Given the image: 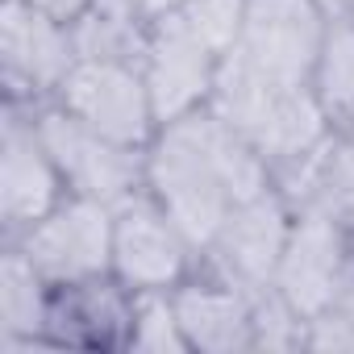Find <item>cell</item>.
Segmentation results:
<instances>
[{
	"instance_id": "6da1fadb",
	"label": "cell",
	"mask_w": 354,
	"mask_h": 354,
	"mask_svg": "<svg viewBox=\"0 0 354 354\" xmlns=\"http://www.w3.org/2000/svg\"><path fill=\"white\" fill-rule=\"evenodd\" d=\"M267 171V158L205 104L162 125L146 158V184L158 209L184 230V238L209 250L230 209L271 188Z\"/></svg>"
},
{
	"instance_id": "7a4b0ae2",
	"label": "cell",
	"mask_w": 354,
	"mask_h": 354,
	"mask_svg": "<svg viewBox=\"0 0 354 354\" xmlns=\"http://www.w3.org/2000/svg\"><path fill=\"white\" fill-rule=\"evenodd\" d=\"M329 17L317 0H246L242 34L230 46L254 75L279 88H313Z\"/></svg>"
},
{
	"instance_id": "3957f363",
	"label": "cell",
	"mask_w": 354,
	"mask_h": 354,
	"mask_svg": "<svg viewBox=\"0 0 354 354\" xmlns=\"http://www.w3.org/2000/svg\"><path fill=\"white\" fill-rule=\"evenodd\" d=\"M59 92H63V109L80 117L88 129L133 150L150 142L158 113H154L142 67L109 63V59H75Z\"/></svg>"
},
{
	"instance_id": "277c9868",
	"label": "cell",
	"mask_w": 354,
	"mask_h": 354,
	"mask_svg": "<svg viewBox=\"0 0 354 354\" xmlns=\"http://www.w3.org/2000/svg\"><path fill=\"white\" fill-rule=\"evenodd\" d=\"M350 254H346V225L325 213V209H300L292 221L279 271H275V292L288 300V308L308 325L333 300L342 296V283L350 275Z\"/></svg>"
},
{
	"instance_id": "5b68a950",
	"label": "cell",
	"mask_w": 354,
	"mask_h": 354,
	"mask_svg": "<svg viewBox=\"0 0 354 354\" xmlns=\"http://www.w3.org/2000/svg\"><path fill=\"white\" fill-rule=\"evenodd\" d=\"M217 59L221 55L188 26V17L180 9L150 21L142 75H146L150 100H154V113L162 125L209 104L213 80H217Z\"/></svg>"
},
{
	"instance_id": "8992f818",
	"label": "cell",
	"mask_w": 354,
	"mask_h": 354,
	"mask_svg": "<svg viewBox=\"0 0 354 354\" xmlns=\"http://www.w3.org/2000/svg\"><path fill=\"white\" fill-rule=\"evenodd\" d=\"M30 263L55 283H92L113 271V205L75 196L71 205H55L38 225L26 230Z\"/></svg>"
},
{
	"instance_id": "52a82bcc",
	"label": "cell",
	"mask_w": 354,
	"mask_h": 354,
	"mask_svg": "<svg viewBox=\"0 0 354 354\" xmlns=\"http://www.w3.org/2000/svg\"><path fill=\"white\" fill-rule=\"evenodd\" d=\"M38 133H42L59 175L75 188V196H88V201L117 209L133 196L138 180H146V162H138L133 146H121V142L88 129L67 109L46 113L38 121Z\"/></svg>"
},
{
	"instance_id": "ba28073f",
	"label": "cell",
	"mask_w": 354,
	"mask_h": 354,
	"mask_svg": "<svg viewBox=\"0 0 354 354\" xmlns=\"http://www.w3.org/2000/svg\"><path fill=\"white\" fill-rule=\"evenodd\" d=\"M188 250H196L158 201L129 196L113 209V271L133 292H167L184 279Z\"/></svg>"
},
{
	"instance_id": "9c48e42d",
	"label": "cell",
	"mask_w": 354,
	"mask_h": 354,
	"mask_svg": "<svg viewBox=\"0 0 354 354\" xmlns=\"http://www.w3.org/2000/svg\"><path fill=\"white\" fill-rule=\"evenodd\" d=\"M288 234H292V213H288L283 196H275L267 188L230 209V217L217 230V238L209 242V250L225 279H234L246 292H267L275 283Z\"/></svg>"
},
{
	"instance_id": "30bf717a",
	"label": "cell",
	"mask_w": 354,
	"mask_h": 354,
	"mask_svg": "<svg viewBox=\"0 0 354 354\" xmlns=\"http://www.w3.org/2000/svg\"><path fill=\"white\" fill-rule=\"evenodd\" d=\"M0 55H5L9 80L34 92L63 88L67 71L80 59L67 21L42 13L30 0H5V9H0Z\"/></svg>"
},
{
	"instance_id": "8fae6325",
	"label": "cell",
	"mask_w": 354,
	"mask_h": 354,
	"mask_svg": "<svg viewBox=\"0 0 354 354\" xmlns=\"http://www.w3.org/2000/svg\"><path fill=\"white\" fill-rule=\"evenodd\" d=\"M59 184H63V175L38 125L9 121L5 146H0V209H5V221L13 230L38 225L59 205Z\"/></svg>"
},
{
	"instance_id": "7c38bea8",
	"label": "cell",
	"mask_w": 354,
	"mask_h": 354,
	"mask_svg": "<svg viewBox=\"0 0 354 354\" xmlns=\"http://www.w3.org/2000/svg\"><path fill=\"white\" fill-rule=\"evenodd\" d=\"M184 337L192 350L234 354L254 350V292L238 288L234 279H201L175 292Z\"/></svg>"
},
{
	"instance_id": "4fadbf2b",
	"label": "cell",
	"mask_w": 354,
	"mask_h": 354,
	"mask_svg": "<svg viewBox=\"0 0 354 354\" xmlns=\"http://www.w3.org/2000/svg\"><path fill=\"white\" fill-rule=\"evenodd\" d=\"M146 13L133 0H92L75 17L71 42L80 59H109V63H133L142 67L150 26L142 21Z\"/></svg>"
},
{
	"instance_id": "5bb4252c",
	"label": "cell",
	"mask_w": 354,
	"mask_h": 354,
	"mask_svg": "<svg viewBox=\"0 0 354 354\" xmlns=\"http://www.w3.org/2000/svg\"><path fill=\"white\" fill-rule=\"evenodd\" d=\"M296 171V184L304 188V209H325L342 225H354V138L325 142Z\"/></svg>"
},
{
	"instance_id": "9a60e30c",
	"label": "cell",
	"mask_w": 354,
	"mask_h": 354,
	"mask_svg": "<svg viewBox=\"0 0 354 354\" xmlns=\"http://www.w3.org/2000/svg\"><path fill=\"white\" fill-rule=\"evenodd\" d=\"M46 275L30 263V254H9L0 271V317H5V337H38L46 321Z\"/></svg>"
},
{
	"instance_id": "2e32d148",
	"label": "cell",
	"mask_w": 354,
	"mask_h": 354,
	"mask_svg": "<svg viewBox=\"0 0 354 354\" xmlns=\"http://www.w3.org/2000/svg\"><path fill=\"white\" fill-rule=\"evenodd\" d=\"M313 92L329 117H354V21H329Z\"/></svg>"
},
{
	"instance_id": "e0dca14e",
	"label": "cell",
	"mask_w": 354,
	"mask_h": 354,
	"mask_svg": "<svg viewBox=\"0 0 354 354\" xmlns=\"http://www.w3.org/2000/svg\"><path fill=\"white\" fill-rule=\"evenodd\" d=\"M129 346L138 350H154V354H180L192 350L180 325V313H175V296L167 292H142L129 308Z\"/></svg>"
},
{
	"instance_id": "ac0fdd59",
	"label": "cell",
	"mask_w": 354,
	"mask_h": 354,
	"mask_svg": "<svg viewBox=\"0 0 354 354\" xmlns=\"http://www.w3.org/2000/svg\"><path fill=\"white\" fill-rule=\"evenodd\" d=\"M180 13L217 55H225L242 34L246 0H180Z\"/></svg>"
},
{
	"instance_id": "d6986e66",
	"label": "cell",
	"mask_w": 354,
	"mask_h": 354,
	"mask_svg": "<svg viewBox=\"0 0 354 354\" xmlns=\"http://www.w3.org/2000/svg\"><path fill=\"white\" fill-rule=\"evenodd\" d=\"M30 5H38L42 13H50V17H59V21H75L92 0H30Z\"/></svg>"
},
{
	"instance_id": "ffe728a7",
	"label": "cell",
	"mask_w": 354,
	"mask_h": 354,
	"mask_svg": "<svg viewBox=\"0 0 354 354\" xmlns=\"http://www.w3.org/2000/svg\"><path fill=\"white\" fill-rule=\"evenodd\" d=\"M329 21H354V0H317Z\"/></svg>"
},
{
	"instance_id": "44dd1931",
	"label": "cell",
	"mask_w": 354,
	"mask_h": 354,
	"mask_svg": "<svg viewBox=\"0 0 354 354\" xmlns=\"http://www.w3.org/2000/svg\"><path fill=\"white\" fill-rule=\"evenodd\" d=\"M133 5L154 21V17H162V13H175V9H180V0H133Z\"/></svg>"
},
{
	"instance_id": "7402d4cb",
	"label": "cell",
	"mask_w": 354,
	"mask_h": 354,
	"mask_svg": "<svg viewBox=\"0 0 354 354\" xmlns=\"http://www.w3.org/2000/svg\"><path fill=\"white\" fill-rule=\"evenodd\" d=\"M333 308H342V313H346V317L354 321V271L346 275V283H342V296L333 300Z\"/></svg>"
}]
</instances>
